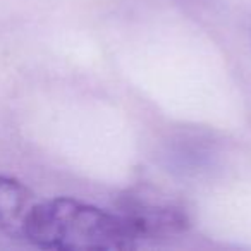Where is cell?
I'll return each instance as SVG.
<instances>
[{
	"label": "cell",
	"mask_w": 251,
	"mask_h": 251,
	"mask_svg": "<svg viewBox=\"0 0 251 251\" xmlns=\"http://www.w3.org/2000/svg\"><path fill=\"white\" fill-rule=\"evenodd\" d=\"M25 241L55 251H124L140 246L121 213L73 198L36 201L26 222Z\"/></svg>",
	"instance_id": "cell-1"
},
{
	"label": "cell",
	"mask_w": 251,
	"mask_h": 251,
	"mask_svg": "<svg viewBox=\"0 0 251 251\" xmlns=\"http://www.w3.org/2000/svg\"><path fill=\"white\" fill-rule=\"evenodd\" d=\"M117 212L129 224L140 244L169 239L189 227V217L182 206L147 191L122 196Z\"/></svg>",
	"instance_id": "cell-2"
},
{
	"label": "cell",
	"mask_w": 251,
	"mask_h": 251,
	"mask_svg": "<svg viewBox=\"0 0 251 251\" xmlns=\"http://www.w3.org/2000/svg\"><path fill=\"white\" fill-rule=\"evenodd\" d=\"M35 205L29 188L14 177L0 176V230L5 236L25 241L26 222Z\"/></svg>",
	"instance_id": "cell-3"
}]
</instances>
